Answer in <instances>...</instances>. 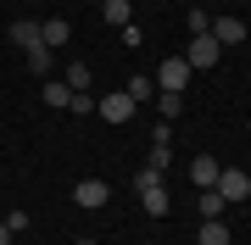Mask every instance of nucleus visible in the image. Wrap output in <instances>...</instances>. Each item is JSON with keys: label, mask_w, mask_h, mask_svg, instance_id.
<instances>
[{"label": "nucleus", "mask_w": 251, "mask_h": 245, "mask_svg": "<svg viewBox=\"0 0 251 245\" xmlns=\"http://www.w3.org/2000/svg\"><path fill=\"white\" fill-rule=\"evenodd\" d=\"M224 206H229V200L218 190H201V218H224Z\"/></svg>", "instance_id": "a211bd4d"}, {"label": "nucleus", "mask_w": 251, "mask_h": 245, "mask_svg": "<svg viewBox=\"0 0 251 245\" xmlns=\"http://www.w3.org/2000/svg\"><path fill=\"white\" fill-rule=\"evenodd\" d=\"M134 106H145V100H156V78H128V89H123Z\"/></svg>", "instance_id": "4468645a"}, {"label": "nucleus", "mask_w": 251, "mask_h": 245, "mask_svg": "<svg viewBox=\"0 0 251 245\" xmlns=\"http://www.w3.org/2000/svg\"><path fill=\"white\" fill-rule=\"evenodd\" d=\"M218 56H224V45H218L212 34H190V50H184L190 67H218Z\"/></svg>", "instance_id": "20e7f679"}, {"label": "nucleus", "mask_w": 251, "mask_h": 245, "mask_svg": "<svg viewBox=\"0 0 251 245\" xmlns=\"http://www.w3.org/2000/svg\"><path fill=\"white\" fill-rule=\"evenodd\" d=\"M151 184H162V173H156V167H140V173H134V190H151Z\"/></svg>", "instance_id": "b1692460"}, {"label": "nucleus", "mask_w": 251, "mask_h": 245, "mask_svg": "<svg viewBox=\"0 0 251 245\" xmlns=\"http://www.w3.org/2000/svg\"><path fill=\"white\" fill-rule=\"evenodd\" d=\"M246 134H251V117H246Z\"/></svg>", "instance_id": "bb28decb"}, {"label": "nucleus", "mask_w": 251, "mask_h": 245, "mask_svg": "<svg viewBox=\"0 0 251 245\" xmlns=\"http://www.w3.org/2000/svg\"><path fill=\"white\" fill-rule=\"evenodd\" d=\"M224 200H246L251 195V173L246 167H218V184H212Z\"/></svg>", "instance_id": "f03ea898"}, {"label": "nucleus", "mask_w": 251, "mask_h": 245, "mask_svg": "<svg viewBox=\"0 0 251 245\" xmlns=\"http://www.w3.org/2000/svg\"><path fill=\"white\" fill-rule=\"evenodd\" d=\"M6 39H11L17 50H34V45H45V34H39V22H34V17H17V22L6 28Z\"/></svg>", "instance_id": "423d86ee"}, {"label": "nucleus", "mask_w": 251, "mask_h": 245, "mask_svg": "<svg viewBox=\"0 0 251 245\" xmlns=\"http://www.w3.org/2000/svg\"><path fill=\"white\" fill-rule=\"evenodd\" d=\"M179 111H184V95H168V89H156V117H162V123H173Z\"/></svg>", "instance_id": "f8f14e48"}, {"label": "nucleus", "mask_w": 251, "mask_h": 245, "mask_svg": "<svg viewBox=\"0 0 251 245\" xmlns=\"http://www.w3.org/2000/svg\"><path fill=\"white\" fill-rule=\"evenodd\" d=\"M140 206H145V218H168L173 200H168V190H162V184H151V190H140Z\"/></svg>", "instance_id": "1a4fd4ad"}, {"label": "nucleus", "mask_w": 251, "mask_h": 245, "mask_svg": "<svg viewBox=\"0 0 251 245\" xmlns=\"http://www.w3.org/2000/svg\"><path fill=\"white\" fill-rule=\"evenodd\" d=\"M78 245H95V240H78Z\"/></svg>", "instance_id": "a878e982"}, {"label": "nucleus", "mask_w": 251, "mask_h": 245, "mask_svg": "<svg viewBox=\"0 0 251 245\" xmlns=\"http://www.w3.org/2000/svg\"><path fill=\"white\" fill-rule=\"evenodd\" d=\"M100 17H106L112 28H128V22H134V11H128V0H106V6H100Z\"/></svg>", "instance_id": "ddd939ff"}, {"label": "nucleus", "mask_w": 251, "mask_h": 245, "mask_svg": "<svg viewBox=\"0 0 251 245\" xmlns=\"http://www.w3.org/2000/svg\"><path fill=\"white\" fill-rule=\"evenodd\" d=\"M206 34H212L218 45H240V39L251 34V28H246L240 17H212V28H206Z\"/></svg>", "instance_id": "0eeeda50"}, {"label": "nucleus", "mask_w": 251, "mask_h": 245, "mask_svg": "<svg viewBox=\"0 0 251 245\" xmlns=\"http://www.w3.org/2000/svg\"><path fill=\"white\" fill-rule=\"evenodd\" d=\"M196 245H229V223H224V218H201Z\"/></svg>", "instance_id": "9b49d317"}, {"label": "nucleus", "mask_w": 251, "mask_h": 245, "mask_svg": "<svg viewBox=\"0 0 251 245\" xmlns=\"http://www.w3.org/2000/svg\"><path fill=\"white\" fill-rule=\"evenodd\" d=\"M39 34H45V50H62L73 39V28H67V17H50V22H39Z\"/></svg>", "instance_id": "9d476101"}, {"label": "nucleus", "mask_w": 251, "mask_h": 245, "mask_svg": "<svg viewBox=\"0 0 251 245\" xmlns=\"http://www.w3.org/2000/svg\"><path fill=\"white\" fill-rule=\"evenodd\" d=\"M67 89H73V95L90 89V67H84V62H73V67H67Z\"/></svg>", "instance_id": "f3484780"}, {"label": "nucleus", "mask_w": 251, "mask_h": 245, "mask_svg": "<svg viewBox=\"0 0 251 245\" xmlns=\"http://www.w3.org/2000/svg\"><path fill=\"white\" fill-rule=\"evenodd\" d=\"M151 145H173V123H151Z\"/></svg>", "instance_id": "5701e85b"}, {"label": "nucleus", "mask_w": 251, "mask_h": 245, "mask_svg": "<svg viewBox=\"0 0 251 245\" xmlns=\"http://www.w3.org/2000/svg\"><path fill=\"white\" fill-rule=\"evenodd\" d=\"M67 100H73V89H67V78H45V106H56V111H62Z\"/></svg>", "instance_id": "2eb2a0df"}, {"label": "nucleus", "mask_w": 251, "mask_h": 245, "mask_svg": "<svg viewBox=\"0 0 251 245\" xmlns=\"http://www.w3.org/2000/svg\"><path fill=\"white\" fill-rule=\"evenodd\" d=\"M117 39H123L128 50H140V39H145V34H140V22H128V28H117Z\"/></svg>", "instance_id": "412c9836"}, {"label": "nucleus", "mask_w": 251, "mask_h": 245, "mask_svg": "<svg viewBox=\"0 0 251 245\" xmlns=\"http://www.w3.org/2000/svg\"><path fill=\"white\" fill-rule=\"evenodd\" d=\"M184 28H190V34H206V28H212V17H206V11H190Z\"/></svg>", "instance_id": "4be33fe9"}, {"label": "nucleus", "mask_w": 251, "mask_h": 245, "mask_svg": "<svg viewBox=\"0 0 251 245\" xmlns=\"http://www.w3.org/2000/svg\"><path fill=\"white\" fill-rule=\"evenodd\" d=\"M134 111H140V106H134V100H128L123 89H117V95H100V100H95V117H106V123H134Z\"/></svg>", "instance_id": "7ed1b4c3"}, {"label": "nucleus", "mask_w": 251, "mask_h": 245, "mask_svg": "<svg viewBox=\"0 0 251 245\" xmlns=\"http://www.w3.org/2000/svg\"><path fill=\"white\" fill-rule=\"evenodd\" d=\"M67 111H78V117H90V111H95V100H90V89H84V95H73V100H67Z\"/></svg>", "instance_id": "aec40b11"}, {"label": "nucleus", "mask_w": 251, "mask_h": 245, "mask_svg": "<svg viewBox=\"0 0 251 245\" xmlns=\"http://www.w3.org/2000/svg\"><path fill=\"white\" fill-rule=\"evenodd\" d=\"M190 73H196V67H190L184 56H168V62L156 67V89H168V95H184V84H190Z\"/></svg>", "instance_id": "f257e3e1"}, {"label": "nucleus", "mask_w": 251, "mask_h": 245, "mask_svg": "<svg viewBox=\"0 0 251 245\" xmlns=\"http://www.w3.org/2000/svg\"><path fill=\"white\" fill-rule=\"evenodd\" d=\"M28 56V73H34V78H50V50L45 45H34V50H23Z\"/></svg>", "instance_id": "dca6fc26"}, {"label": "nucleus", "mask_w": 251, "mask_h": 245, "mask_svg": "<svg viewBox=\"0 0 251 245\" xmlns=\"http://www.w3.org/2000/svg\"><path fill=\"white\" fill-rule=\"evenodd\" d=\"M0 245H11V228H6V223H0Z\"/></svg>", "instance_id": "393cba45"}, {"label": "nucleus", "mask_w": 251, "mask_h": 245, "mask_svg": "<svg viewBox=\"0 0 251 245\" xmlns=\"http://www.w3.org/2000/svg\"><path fill=\"white\" fill-rule=\"evenodd\" d=\"M218 167H224V162H218V156H196V162H190V178H196V190H212V184H218Z\"/></svg>", "instance_id": "6e6552de"}, {"label": "nucleus", "mask_w": 251, "mask_h": 245, "mask_svg": "<svg viewBox=\"0 0 251 245\" xmlns=\"http://www.w3.org/2000/svg\"><path fill=\"white\" fill-rule=\"evenodd\" d=\"M145 167H156V173H168V167H173V151H168V145H151V156H145Z\"/></svg>", "instance_id": "6ab92c4d"}, {"label": "nucleus", "mask_w": 251, "mask_h": 245, "mask_svg": "<svg viewBox=\"0 0 251 245\" xmlns=\"http://www.w3.org/2000/svg\"><path fill=\"white\" fill-rule=\"evenodd\" d=\"M73 200H78L84 212H100V206L112 200V184H106V178H84L78 190H73Z\"/></svg>", "instance_id": "39448f33"}]
</instances>
